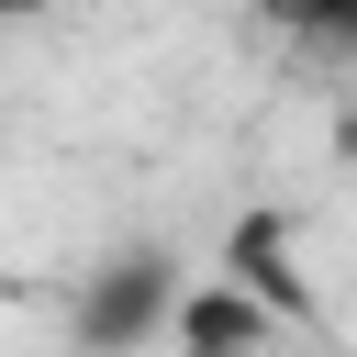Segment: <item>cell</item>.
Masks as SVG:
<instances>
[{
	"mask_svg": "<svg viewBox=\"0 0 357 357\" xmlns=\"http://www.w3.org/2000/svg\"><path fill=\"white\" fill-rule=\"evenodd\" d=\"M167 335H178V357H279V324L245 290H223V279H190L178 312H167Z\"/></svg>",
	"mask_w": 357,
	"mask_h": 357,
	"instance_id": "obj_3",
	"label": "cell"
},
{
	"mask_svg": "<svg viewBox=\"0 0 357 357\" xmlns=\"http://www.w3.org/2000/svg\"><path fill=\"white\" fill-rule=\"evenodd\" d=\"M178 268L156 257V245H134V257H112V268H89V301H78V335L100 346V357H123V346H145V335H167V312H178Z\"/></svg>",
	"mask_w": 357,
	"mask_h": 357,
	"instance_id": "obj_1",
	"label": "cell"
},
{
	"mask_svg": "<svg viewBox=\"0 0 357 357\" xmlns=\"http://www.w3.org/2000/svg\"><path fill=\"white\" fill-rule=\"evenodd\" d=\"M212 279H223V290H245L279 335H290V324H312V290H301V268H290V223H279V212H245V223L223 234V268H212Z\"/></svg>",
	"mask_w": 357,
	"mask_h": 357,
	"instance_id": "obj_2",
	"label": "cell"
},
{
	"mask_svg": "<svg viewBox=\"0 0 357 357\" xmlns=\"http://www.w3.org/2000/svg\"><path fill=\"white\" fill-rule=\"evenodd\" d=\"M268 11H279L290 33H312V45H346V33H357V0H268Z\"/></svg>",
	"mask_w": 357,
	"mask_h": 357,
	"instance_id": "obj_4",
	"label": "cell"
},
{
	"mask_svg": "<svg viewBox=\"0 0 357 357\" xmlns=\"http://www.w3.org/2000/svg\"><path fill=\"white\" fill-rule=\"evenodd\" d=\"M33 11H56V0H0V22H33Z\"/></svg>",
	"mask_w": 357,
	"mask_h": 357,
	"instance_id": "obj_5",
	"label": "cell"
}]
</instances>
